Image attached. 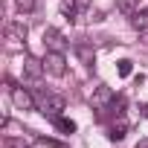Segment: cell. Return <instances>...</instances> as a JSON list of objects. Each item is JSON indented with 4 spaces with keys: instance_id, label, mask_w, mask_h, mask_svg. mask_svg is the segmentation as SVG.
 <instances>
[{
    "instance_id": "ba28073f",
    "label": "cell",
    "mask_w": 148,
    "mask_h": 148,
    "mask_svg": "<svg viewBox=\"0 0 148 148\" xmlns=\"http://www.w3.org/2000/svg\"><path fill=\"white\" fill-rule=\"evenodd\" d=\"M61 12H64V18L73 23V21H79V3H76V0H64V3H61Z\"/></svg>"
},
{
    "instance_id": "8fae6325",
    "label": "cell",
    "mask_w": 148,
    "mask_h": 148,
    "mask_svg": "<svg viewBox=\"0 0 148 148\" xmlns=\"http://www.w3.org/2000/svg\"><path fill=\"white\" fill-rule=\"evenodd\" d=\"M55 128L64 131V134H76V122H73V119H64V116L55 119Z\"/></svg>"
},
{
    "instance_id": "3957f363",
    "label": "cell",
    "mask_w": 148,
    "mask_h": 148,
    "mask_svg": "<svg viewBox=\"0 0 148 148\" xmlns=\"http://www.w3.org/2000/svg\"><path fill=\"white\" fill-rule=\"evenodd\" d=\"M113 99H116V93H113L108 84H99V87L93 90V99H90V102H93L96 110H108V108L113 105Z\"/></svg>"
},
{
    "instance_id": "30bf717a",
    "label": "cell",
    "mask_w": 148,
    "mask_h": 148,
    "mask_svg": "<svg viewBox=\"0 0 148 148\" xmlns=\"http://www.w3.org/2000/svg\"><path fill=\"white\" fill-rule=\"evenodd\" d=\"M116 70H119L122 79H128L131 73H134V61H131V58H122V61H116Z\"/></svg>"
},
{
    "instance_id": "6da1fadb",
    "label": "cell",
    "mask_w": 148,
    "mask_h": 148,
    "mask_svg": "<svg viewBox=\"0 0 148 148\" xmlns=\"http://www.w3.org/2000/svg\"><path fill=\"white\" fill-rule=\"evenodd\" d=\"M44 67H47L49 76H64V73H67V58H64V52H52V49H47V55H44Z\"/></svg>"
},
{
    "instance_id": "5b68a950",
    "label": "cell",
    "mask_w": 148,
    "mask_h": 148,
    "mask_svg": "<svg viewBox=\"0 0 148 148\" xmlns=\"http://www.w3.org/2000/svg\"><path fill=\"white\" fill-rule=\"evenodd\" d=\"M41 73H47L44 61H38L35 55H23V76L26 79H41Z\"/></svg>"
},
{
    "instance_id": "8992f818",
    "label": "cell",
    "mask_w": 148,
    "mask_h": 148,
    "mask_svg": "<svg viewBox=\"0 0 148 148\" xmlns=\"http://www.w3.org/2000/svg\"><path fill=\"white\" fill-rule=\"evenodd\" d=\"M44 47L52 52H64V35L58 29H44Z\"/></svg>"
},
{
    "instance_id": "4fadbf2b",
    "label": "cell",
    "mask_w": 148,
    "mask_h": 148,
    "mask_svg": "<svg viewBox=\"0 0 148 148\" xmlns=\"http://www.w3.org/2000/svg\"><path fill=\"white\" fill-rule=\"evenodd\" d=\"M15 3H18L21 12H32V9H35V0H15Z\"/></svg>"
},
{
    "instance_id": "277c9868",
    "label": "cell",
    "mask_w": 148,
    "mask_h": 148,
    "mask_svg": "<svg viewBox=\"0 0 148 148\" xmlns=\"http://www.w3.org/2000/svg\"><path fill=\"white\" fill-rule=\"evenodd\" d=\"M9 93H12V102H15L18 110H35V99H32L29 90H23V87H9Z\"/></svg>"
},
{
    "instance_id": "5bb4252c",
    "label": "cell",
    "mask_w": 148,
    "mask_h": 148,
    "mask_svg": "<svg viewBox=\"0 0 148 148\" xmlns=\"http://www.w3.org/2000/svg\"><path fill=\"white\" fill-rule=\"evenodd\" d=\"M139 41L148 47V26H142V29H139Z\"/></svg>"
},
{
    "instance_id": "7a4b0ae2",
    "label": "cell",
    "mask_w": 148,
    "mask_h": 148,
    "mask_svg": "<svg viewBox=\"0 0 148 148\" xmlns=\"http://www.w3.org/2000/svg\"><path fill=\"white\" fill-rule=\"evenodd\" d=\"M64 105H67V102H64V96H44V99H41V113H44V116H49V119L55 122V119L61 116Z\"/></svg>"
},
{
    "instance_id": "52a82bcc",
    "label": "cell",
    "mask_w": 148,
    "mask_h": 148,
    "mask_svg": "<svg viewBox=\"0 0 148 148\" xmlns=\"http://www.w3.org/2000/svg\"><path fill=\"white\" fill-rule=\"evenodd\" d=\"M6 35H9V41L23 44V41H26V23H23V21H12V23L6 26Z\"/></svg>"
},
{
    "instance_id": "2e32d148",
    "label": "cell",
    "mask_w": 148,
    "mask_h": 148,
    "mask_svg": "<svg viewBox=\"0 0 148 148\" xmlns=\"http://www.w3.org/2000/svg\"><path fill=\"white\" fill-rule=\"evenodd\" d=\"M134 148H148V136H145V139H139V142H136Z\"/></svg>"
},
{
    "instance_id": "9c48e42d",
    "label": "cell",
    "mask_w": 148,
    "mask_h": 148,
    "mask_svg": "<svg viewBox=\"0 0 148 148\" xmlns=\"http://www.w3.org/2000/svg\"><path fill=\"white\" fill-rule=\"evenodd\" d=\"M125 134H128V122L119 116V122H113V128H110V134H108V136H110L113 142H119V139H125Z\"/></svg>"
},
{
    "instance_id": "7c38bea8",
    "label": "cell",
    "mask_w": 148,
    "mask_h": 148,
    "mask_svg": "<svg viewBox=\"0 0 148 148\" xmlns=\"http://www.w3.org/2000/svg\"><path fill=\"white\" fill-rule=\"evenodd\" d=\"M136 6H139V0H116V9L125 12V15H134Z\"/></svg>"
},
{
    "instance_id": "9a60e30c",
    "label": "cell",
    "mask_w": 148,
    "mask_h": 148,
    "mask_svg": "<svg viewBox=\"0 0 148 148\" xmlns=\"http://www.w3.org/2000/svg\"><path fill=\"white\" fill-rule=\"evenodd\" d=\"M76 3H79V9H82V12H84V9H87V6H90V0H76Z\"/></svg>"
}]
</instances>
